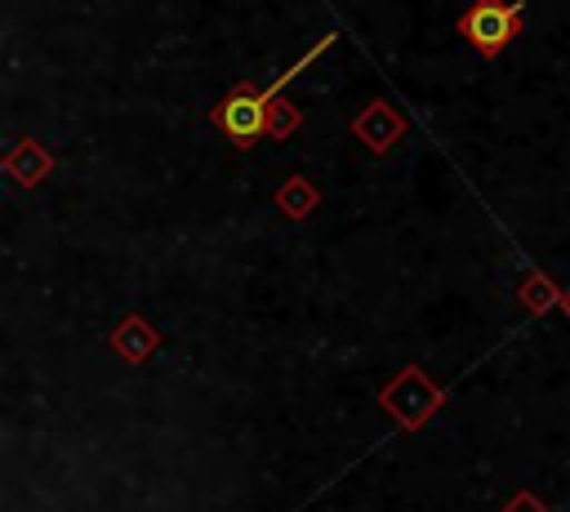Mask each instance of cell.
I'll list each match as a JSON object with an SVG mask.
<instances>
[{"instance_id":"cell-1","label":"cell","mask_w":570,"mask_h":512,"mask_svg":"<svg viewBox=\"0 0 570 512\" xmlns=\"http://www.w3.org/2000/svg\"><path fill=\"white\" fill-rule=\"evenodd\" d=\"M325 45H334V31L316 45V49H307L303 53V62H294V67H285V76H276L267 89H249V85H236L218 107H214V120L223 125V134L236 142V147H249L258 134H267V125H272V107H276V98L285 93V85L312 62V58H321V49Z\"/></svg>"},{"instance_id":"cell-2","label":"cell","mask_w":570,"mask_h":512,"mask_svg":"<svg viewBox=\"0 0 570 512\" xmlns=\"http://www.w3.org/2000/svg\"><path fill=\"white\" fill-rule=\"evenodd\" d=\"M525 22V0H472L459 13V36L481 53V58H499Z\"/></svg>"},{"instance_id":"cell-3","label":"cell","mask_w":570,"mask_h":512,"mask_svg":"<svg viewBox=\"0 0 570 512\" xmlns=\"http://www.w3.org/2000/svg\"><path fill=\"white\" fill-rule=\"evenodd\" d=\"M401 129H405V125H401V120H396L387 107H370V111L356 120V134H361V138H365L374 151H387V147L401 138Z\"/></svg>"}]
</instances>
